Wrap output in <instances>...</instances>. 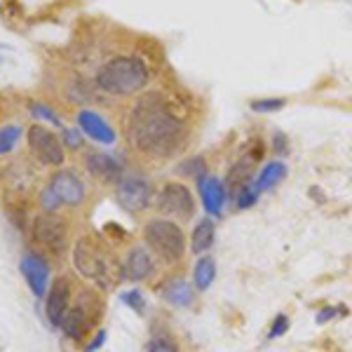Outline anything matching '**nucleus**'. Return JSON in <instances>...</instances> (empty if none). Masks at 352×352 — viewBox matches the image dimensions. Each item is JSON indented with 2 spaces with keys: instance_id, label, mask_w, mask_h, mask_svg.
Segmentation results:
<instances>
[{
  "instance_id": "26",
  "label": "nucleus",
  "mask_w": 352,
  "mask_h": 352,
  "mask_svg": "<svg viewBox=\"0 0 352 352\" xmlns=\"http://www.w3.org/2000/svg\"><path fill=\"white\" fill-rule=\"evenodd\" d=\"M122 300L127 303V308H132L134 312H139V315H144V308H146V300L141 296L139 289H129V292L122 294Z\"/></svg>"
},
{
  "instance_id": "2",
  "label": "nucleus",
  "mask_w": 352,
  "mask_h": 352,
  "mask_svg": "<svg viewBox=\"0 0 352 352\" xmlns=\"http://www.w3.org/2000/svg\"><path fill=\"white\" fill-rule=\"evenodd\" d=\"M151 71L139 56H113L96 71V87L113 96H132L148 85Z\"/></svg>"
},
{
  "instance_id": "3",
  "label": "nucleus",
  "mask_w": 352,
  "mask_h": 352,
  "mask_svg": "<svg viewBox=\"0 0 352 352\" xmlns=\"http://www.w3.org/2000/svg\"><path fill=\"white\" fill-rule=\"evenodd\" d=\"M73 265L85 280L99 287L101 292H111L120 282V265L92 237H80L76 242V247H73Z\"/></svg>"
},
{
  "instance_id": "12",
  "label": "nucleus",
  "mask_w": 352,
  "mask_h": 352,
  "mask_svg": "<svg viewBox=\"0 0 352 352\" xmlns=\"http://www.w3.org/2000/svg\"><path fill=\"white\" fill-rule=\"evenodd\" d=\"M85 169L89 172V176H94L96 181H104V184H118L124 174L118 157L109 155V153H87Z\"/></svg>"
},
{
  "instance_id": "28",
  "label": "nucleus",
  "mask_w": 352,
  "mask_h": 352,
  "mask_svg": "<svg viewBox=\"0 0 352 352\" xmlns=\"http://www.w3.org/2000/svg\"><path fill=\"white\" fill-rule=\"evenodd\" d=\"M61 136H64V144L71 151H76V148H80V146H82V139H80V134H78L76 129H64Z\"/></svg>"
},
{
  "instance_id": "29",
  "label": "nucleus",
  "mask_w": 352,
  "mask_h": 352,
  "mask_svg": "<svg viewBox=\"0 0 352 352\" xmlns=\"http://www.w3.org/2000/svg\"><path fill=\"white\" fill-rule=\"evenodd\" d=\"M287 324H289V320H287L285 315H280V317H277V322H275V329L270 331V336H272V338H275V336H282V333L287 331Z\"/></svg>"
},
{
  "instance_id": "14",
  "label": "nucleus",
  "mask_w": 352,
  "mask_h": 352,
  "mask_svg": "<svg viewBox=\"0 0 352 352\" xmlns=\"http://www.w3.org/2000/svg\"><path fill=\"white\" fill-rule=\"evenodd\" d=\"M92 327V317H89L87 312V305H85V300H80L78 305H73V308L66 310L64 315V322H61V331L66 333L71 340H80L85 336V331Z\"/></svg>"
},
{
  "instance_id": "22",
  "label": "nucleus",
  "mask_w": 352,
  "mask_h": 352,
  "mask_svg": "<svg viewBox=\"0 0 352 352\" xmlns=\"http://www.w3.org/2000/svg\"><path fill=\"white\" fill-rule=\"evenodd\" d=\"M21 139V127L19 124H5L0 127V155H8L14 151V146Z\"/></svg>"
},
{
  "instance_id": "5",
  "label": "nucleus",
  "mask_w": 352,
  "mask_h": 352,
  "mask_svg": "<svg viewBox=\"0 0 352 352\" xmlns=\"http://www.w3.org/2000/svg\"><path fill=\"white\" fill-rule=\"evenodd\" d=\"M87 197V188H85L82 179L76 172H56L52 179H50L47 188L43 190L41 195V204L45 212L56 214V209L66 207H80Z\"/></svg>"
},
{
  "instance_id": "13",
  "label": "nucleus",
  "mask_w": 352,
  "mask_h": 352,
  "mask_svg": "<svg viewBox=\"0 0 352 352\" xmlns=\"http://www.w3.org/2000/svg\"><path fill=\"white\" fill-rule=\"evenodd\" d=\"M78 124H80L82 134L89 136V139L99 141V144H116V139H118L116 129H113L96 111H89V109L80 111L78 113Z\"/></svg>"
},
{
  "instance_id": "1",
  "label": "nucleus",
  "mask_w": 352,
  "mask_h": 352,
  "mask_svg": "<svg viewBox=\"0 0 352 352\" xmlns=\"http://www.w3.org/2000/svg\"><path fill=\"white\" fill-rule=\"evenodd\" d=\"M127 132L132 146L141 155L167 157L184 141V122L169 109L162 94L151 92L134 104Z\"/></svg>"
},
{
  "instance_id": "19",
  "label": "nucleus",
  "mask_w": 352,
  "mask_h": 352,
  "mask_svg": "<svg viewBox=\"0 0 352 352\" xmlns=\"http://www.w3.org/2000/svg\"><path fill=\"white\" fill-rule=\"evenodd\" d=\"M214 237H217V226H214L209 219H202L200 223L195 226V232H192V240H190L192 254L209 252L214 244Z\"/></svg>"
},
{
  "instance_id": "31",
  "label": "nucleus",
  "mask_w": 352,
  "mask_h": 352,
  "mask_svg": "<svg viewBox=\"0 0 352 352\" xmlns=\"http://www.w3.org/2000/svg\"><path fill=\"white\" fill-rule=\"evenodd\" d=\"M333 315H336V310H333V308H329V310H324V312H322L320 317H317V322H327L329 317H333Z\"/></svg>"
},
{
  "instance_id": "11",
  "label": "nucleus",
  "mask_w": 352,
  "mask_h": 352,
  "mask_svg": "<svg viewBox=\"0 0 352 352\" xmlns=\"http://www.w3.org/2000/svg\"><path fill=\"white\" fill-rule=\"evenodd\" d=\"M68 305H71V280L61 275L52 282L47 292V300H45V315H47L50 324L56 329L61 327Z\"/></svg>"
},
{
  "instance_id": "16",
  "label": "nucleus",
  "mask_w": 352,
  "mask_h": 352,
  "mask_svg": "<svg viewBox=\"0 0 352 352\" xmlns=\"http://www.w3.org/2000/svg\"><path fill=\"white\" fill-rule=\"evenodd\" d=\"M258 160H261V151L258 153H249V155H242L240 160L232 164V169L228 172V186L232 188V192H237L240 188H244L247 184H252Z\"/></svg>"
},
{
  "instance_id": "15",
  "label": "nucleus",
  "mask_w": 352,
  "mask_h": 352,
  "mask_svg": "<svg viewBox=\"0 0 352 352\" xmlns=\"http://www.w3.org/2000/svg\"><path fill=\"white\" fill-rule=\"evenodd\" d=\"M155 272V263H153V256L146 249L134 247L127 256V263H124V277H129L132 282H144Z\"/></svg>"
},
{
  "instance_id": "24",
  "label": "nucleus",
  "mask_w": 352,
  "mask_h": 352,
  "mask_svg": "<svg viewBox=\"0 0 352 352\" xmlns=\"http://www.w3.org/2000/svg\"><path fill=\"white\" fill-rule=\"evenodd\" d=\"M179 348H176V340L172 336H164V333H160V336H153L148 340V345H146V352H176Z\"/></svg>"
},
{
  "instance_id": "8",
  "label": "nucleus",
  "mask_w": 352,
  "mask_h": 352,
  "mask_svg": "<svg viewBox=\"0 0 352 352\" xmlns=\"http://www.w3.org/2000/svg\"><path fill=\"white\" fill-rule=\"evenodd\" d=\"M28 146H31L33 157L41 164H47V167H59L66 160L64 141L52 129L43 127V124H31V129H28Z\"/></svg>"
},
{
  "instance_id": "18",
  "label": "nucleus",
  "mask_w": 352,
  "mask_h": 352,
  "mask_svg": "<svg viewBox=\"0 0 352 352\" xmlns=\"http://www.w3.org/2000/svg\"><path fill=\"white\" fill-rule=\"evenodd\" d=\"M162 298L167 300V303H172V305L186 308V305H192L195 294H192L190 285L184 280V277H172V280L162 287Z\"/></svg>"
},
{
  "instance_id": "10",
  "label": "nucleus",
  "mask_w": 352,
  "mask_h": 352,
  "mask_svg": "<svg viewBox=\"0 0 352 352\" xmlns=\"http://www.w3.org/2000/svg\"><path fill=\"white\" fill-rule=\"evenodd\" d=\"M19 270L24 275L26 285L31 287V292L36 294L38 298L47 296V289H50V263L45 261L41 254H24L19 263Z\"/></svg>"
},
{
  "instance_id": "25",
  "label": "nucleus",
  "mask_w": 352,
  "mask_h": 352,
  "mask_svg": "<svg viewBox=\"0 0 352 352\" xmlns=\"http://www.w3.org/2000/svg\"><path fill=\"white\" fill-rule=\"evenodd\" d=\"M235 195H237L235 202H237V207H240V209L252 207V204L258 200V190H256V186H254V184H247L244 188L237 190Z\"/></svg>"
},
{
  "instance_id": "4",
  "label": "nucleus",
  "mask_w": 352,
  "mask_h": 352,
  "mask_svg": "<svg viewBox=\"0 0 352 352\" xmlns=\"http://www.w3.org/2000/svg\"><path fill=\"white\" fill-rule=\"evenodd\" d=\"M144 240L164 263H179L186 254V237L172 219H151L144 226Z\"/></svg>"
},
{
  "instance_id": "9",
  "label": "nucleus",
  "mask_w": 352,
  "mask_h": 352,
  "mask_svg": "<svg viewBox=\"0 0 352 352\" xmlns=\"http://www.w3.org/2000/svg\"><path fill=\"white\" fill-rule=\"evenodd\" d=\"M33 237L36 242L45 247L47 252L54 254H64L68 249V228H66V221L59 219L56 214H38L33 219Z\"/></svg>"
},
{
  "instance_id": "17",
  "label": "nucleus",
  "mask_w": 352,
  "mask_h": 352,
  "mask_svg": "<svg viewBox=\"0 0 352 352\" xmlns=\"http://www.w3.org/2000/svg\"><path fill=\"white\" fill-rule=\"evenodd\" d=\"M200 192L204 209L209 214H214V217H219L226 202V186L221 184L217 176H204V179H200Z\"/></svg>"
},
{
  "instance_id": "23",
  "label": "nucleus",
  "mask_w": 352,
  "mask_h": 352,
  "mask_svg": "<svg viewBox=\"0 0 352 352\" xmlns=\"http://www.w3.org/2000/svg\"><path fill=\"white\" fill-rule=\"evenodd\" d=\"M28 109H31V116L36 118V120H47V122H52L54 127H61L59 116H56V113L50 109V106L41 104V101H33V104L28 106Z\"/></svg>"
},
{
  "instance_id": "21",
  "label": "nucleus",
  "mask_w": 352,
  "mask_h": 352,
  "mask_svg": "<svg viewBox=\"0 0 352 352\" xmlns=\"http://www.w3.org/2000/svg\"><path fill=\"white\" fill-rule=\"evenodd\" d=\"M214 277H217V263L212 256H202L195 265V287L204 292V289L212 287Z\"/></svg>"
},
{
  "instance_id": "7",
  "label": "nucleus",
  "mask_w": 352,
  "mask_h": 352,
  "mask_svg": "<svg viewBox=\"0 0 352 352\" xmlns=\"http://www.w3.org/2000/svg\"><path fill=\"white\" fill-rule=\"evenodd\" d=\"M116 200L129 214H141L144 209H148L153 200L148 179H144L141 174H122L116 186Z\"/></svg>"
},
{
  "instance_id": "27",
  "label": "nucleus",
  "mask_w": 352,
  "mask_h": 352,
  "mask_svg": "<svg viewBox=\"0 0 352 352\" xmlns=\"http://www.w3.org/2000/svg\"><path fill=\"white\" fill-rule=\"evenodd\" d=\"M282 106H285V101H282V99H263V101L252 104V109L258 111V113H270V111H280Z\"/></svg>"
},
{
  "instance_id": "6",
  "label": "nucleus",
  "mask_w": 352,
  "mask_h": 352,
  "mask_svg": "<svg viewBox=\"0 0 352 352\" xmlns=\"http://www.w3.org/2000/svg\"><path fill=\"white\" fill-rule=\"evenodd\" d=\"M155 207L164 219L190 221L195 214V197H192L188 186L179 184V181H169L157 192Z\"/></svg>"
},
{
  "instance_id": "30",
  "label": "nucleus",
  "mask_w": 352,
  "mask_h": 352,
  "mask_svg": "<svg viewBox=\"0 0 352 352\" xmlns=\"http://www.w3.org/2000/svg\"><path fill=\"white\" fill-rule=\"evenodd\" d=\"M104 340H106V331H104V329H101V331H96L94 340L87 345V350H85V352H96V350L101 348V343H104Z\"/></svg>"
},
{
  "instance_id": "20",
  "label": "nucleus",
  "mask_w": 352,
  "mask_h": 352,
  "mask_svg": "<svg viewBox=\"0 0 352 352\" xmlns=\"http://www.w3.org/2000/svg\"><path fill=\"white\" fill-rule=\"evenodd\" d=\"M287 176V167H285V162H270V164H265L263 167V172H261L256 176V181H254V186H256V190L258 192H263V190H268L272 188V186H277L282 179Z\"/></svg>"
}]
</instances>
